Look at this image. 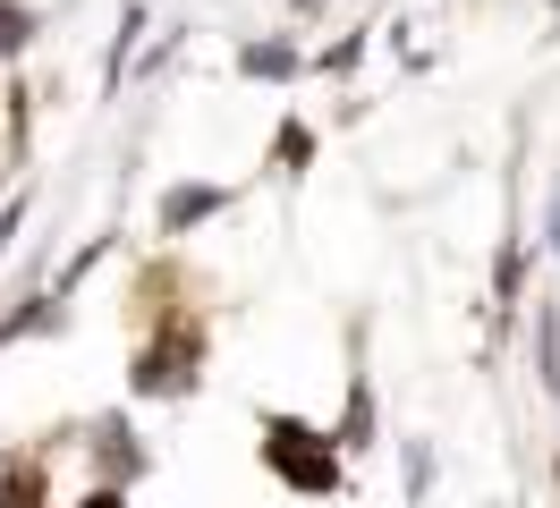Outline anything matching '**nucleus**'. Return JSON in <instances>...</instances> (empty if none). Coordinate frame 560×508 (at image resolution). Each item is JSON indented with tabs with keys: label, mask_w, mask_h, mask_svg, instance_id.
Masks as SVG:
<instances>
[{
	"label": "nucleus",
	"mask_w": 560,
	"mask_h": 508,
	"mask_svg": "<svg viewBox=\"0 0 560 508\" xmlns=\"http://www.w3.org/2000/svg\"><path fill=\"white\" fill-rule=\"evenodd\" d=\"M221 203H230V187H171V196H162V229H196V221H212V212H221Z\"/></svg>",
	"instance_id": "nucleus-3"
},
{
	"label": "nucleus",
	"mask_w": 560,
	"mask_h": 508,
	"mask_svg": "<svg viewBox=\"0 0 560 508\" xmlns=\"http://www.w3.org/2000/svg\"><path fill=\"white\" fill-rule=\"evenodd\" d=\"M137 34H144V9L128 0V9H119V34H110V60H103V94H119V76H128V51H137Z\"/></svg>",
	"instance_id": "nucleus-4"
},
{
	"label": "nucleus",
	"mask_w": 560,
	"mask_h": 508,
	"mask_svg": "<svg viewBox=\"0 0 560 508\" xmlns=\"http://www.w3.org/2000/svg\"><path fill=\"white\" fill-rule=\"evenodd\" d=\"M544 237H552V255H560V196H552V221H544Z\"/></svg>",
	"instance_id": "nucleus-15"
},
{
	"label": "nucleus",
	"mask_w": 560,
	"mask_h": 508,
	"mask_svg": "<svg viewBox=\"0 0 560 508\" xmlns=\"http://www.w3.org/2000/svg\"><path fill=\"white\" fill-rule=\"evenodd\" d=\"M518 280H526V255H518V246H501V263H492V297L510 305V297H518Z\"/></svg>",
	"instance_id": "nucleus-11"
},
{
	"label": "nucleus",
	"mask_w": 560,
	"mask_h": 508,
	"mask_svg": "<svg viewBox=\"0 0 560 508\" xmlns=\"http://www.w3.org/2000/svg\"><path fill=\"white\" fill-rule=\"evenodd\" d=\"M238 68L246 76H298V51H289V43H246Z\"/></svg>",
	"instance_id": "nucleus-7"
},
{
	"label": "nucleus",
	"mask_w": 560,
	"mask_h": 508,
	"mask_svg": "<svg viewBox=\"0 0 560 508\" xmlns=\"http://www.w3.org/2000/svg\"><path fill=\"white\" fill-rule=\"evenodd\" d=\"M196 365H205V331H196V322H171V339H162V347H144L128 381L153 390V399H178V390H196V381H205Z\"/></svg>",
	"instance_id": "nucleus-2"
},
{
	"label": "nucleus",
	"mask_w": 560,
	"mask_h": 508,
	"mask_svg": "<svg viewBox=\"0 0 560 508\" xmlns=\"http://www.w3.org/2000/svg\"><path fill=\"white\" fill-rule=\"evenodd\" d=\"M0 483H9V466H0Z\"/></svg>",
	"instance_id": "nucleus-17"
},
{
	"label": "nucleus",
	"mask_w": 560,
	"mask_h": 508,
	"mask_svg": "<svg viewBox=\"0 0 560 508\" xmlns=\"http://www.w3.org/2000/svg\"><path fill=\"white\" fill-rule=\"evenodd\" d=\"M280 162H289V169H306V162H315V135L298 128V119H289V128H280Z\"/></svg>",
	"instance_id": "nucleus-12"
},
{
	"label": "nucleus",
	"mask_w": 560,
	"mask_h": 508,
	"mask_svg": "<svg viewBox=\"0 0 560 508\" xmlns=\"http://www.w3.org/2000/svg\"><path fill=\"white\" fill-rule=\"evenodd\" d=\"M35 43V9H18V0H0V60H18Z\"/></svg>",
	"instance_id": "nucleus-9"
},
{
	"label": "nucleus",
	"mask_w": 560,
	"mask_h": 508,
	"mask_svg": "<svg viewBox=\"0 0 560 508\" xmlns=\"http://www.w3.org/2000/svg\"><path fill=\"white\" fill-rule=\"evenodd\" d=\"M26 229V196H9V212H0V255H9V237Z\"/></svg>",
	"instance_id": "nucleus-13"
},
{
	"label": "nucleus",
	"mask_w": 560,
	"mask_h": 508,
	"mask_svg": "<svg viewBox=\"0 0 560 508\" xmlns=\"http://www.w3.org/2000/svg\"><path fill=\"white\" fill-rule=\"evenodd\" d=\"M103 474H110V483H119V474L137 483V474H144V449H137V433H119V424L103 433Z\"/></svg>",
	"instance_id": "nucleus-6"
},
{
	"label": "nucleus",
	"mask_w": 560,
	"mask_h": 508,
	"mask_svg": "<svg viewBox=\"0 0 560 508\" xmlns=\"http://www.w3.org/2000/svg\"><path fill=\"white\" fill-rule=\"evenodd\" d=\"M264 466L289 483V492H340V433H315V424H298V415H264Z\"/></svg>",
	"instance_id": "nucleus-1"
},
{
	"label": "nucleus",
	"mask_w": 560,
	"mask_h": 508,
	"mask_svg": "<svg viewBox=\"0 0 560 508\" xmlns=\"http://www.w3.org/2000/svg\"><path fill=\"white\" fill-rule=\"evenodd\" d=\"M535 381L560 390V314L552 305H535Z\"/></svg>",
	"instance_id": "nucleus-5"
},
{
	"label": "nucleus",
	"mask_w": 560,
	"mask_h": 508,
	"mask_svg": "<svg viewBox=\"0 0 560 508\" xmlns=\"http://www.w3.org/2000/svg\"><path fill=\"white\" fill-rule=\"evenodd\" d=\"M51 322H60V305H51V297H35L26 314H9V322H0V339H35V331H51Z\"/></svg>",
	"instance_id": "nucleus-10"
},
{
	"label": "nucleus",
	"mask_w": 560,
	"mask_h": 508,
	"mask_svg": "<svg viewBox=\"0 0 560 508\" xmlns=\"http://www.w3.org/2000/svg\"><path fill=\"white\" fill-rule=\"evenodd\" d=\"M365 440H374V390L357 381V390H349V415H340V449H365Z\"/></svg>",
	"instance_id": "nucleus-8"
},
{
	"label": "nucleus",
	"mask_w": 560,
	"mask_h": 508,
	"mask_svg": "<svg viewBox=\"0 0 560 508\" xmlns=\"http://www.w3.org/2000/svg\"><path fill=\"white\" fill-rule=\"evenodd\" d=\"M298 9H323V0H298Z\"/></svg>",
	"instance_id": "nucleus-16"
},
{
	"label": "nucleus",
	"mask_w": 560,
	"mask_h": 508,
	"mask_svg": "<svg viewBox=\"0 0 560 508\" xmlns=\"http://www.w3.org/2000/svg\"><path fill=\"white\" fill-rule=\"evenodd\" d=\"M85 508H128V500H119V483H103V492H94Z\"/></svg>",
	"instance_id": "nucleus-14"
}]
</instances>
